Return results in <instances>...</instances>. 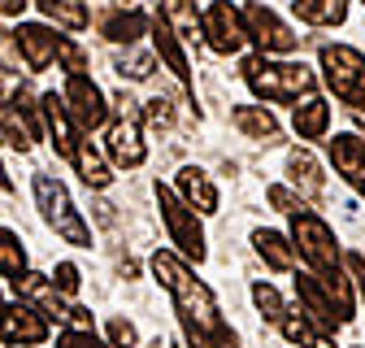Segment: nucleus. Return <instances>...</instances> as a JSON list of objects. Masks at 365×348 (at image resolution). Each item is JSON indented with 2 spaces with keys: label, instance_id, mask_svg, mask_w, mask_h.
I'll list each match as a JSON object with an SVG mask.
<instances>
[{
  "label": "nucleus",
  "instance_id": "1",
  "mask_svg": "<svg viewBox=\"0 0 365 348\" xmlns=\"http://www.w3.org/2000/svg\"><path fill=\"white\" fill-rule=\"evenodd\" d=\"M153 275H157V283L174 296L178 322H182V331H187V344H192V348H240L235 331L217 318L213 292H209L187 266H182L174 252H157V257H153Z\"/></svg>",
  "mask_w": 365,
  "mask_h": 348
},
{
  "label": "nucleus",
  "instance_id": "2",
  "mask_svg": "<svg viewBox=\"0 0 365 348\" xmlns=\"http://www.w3.org/2000/svg\"><path fill=\"white\" fill-rule=\"evenodd\" d=\"M292 235H296V244H300V257L309 261V270L317 275V283L327 287V296H331V304H335V318L348 322V318H352V283H348V270H344L335 231H331L313 209L300 205V209L292 213Z\"/></svg>",
  "mask_w": 365,
  "mask_h": 348
},
{
  "label": "nucleus",
  "instance_id": "3",
  "mask_svg": "<svg viewBox=\"0 0 365 348\" xmlns=\"http://www.w3.org/2000/svg\"><path fill=\"white\" fill-rule=\"evenodd\" d=\"M244 78L261 101H279V105L313 96V83H317L313 70L300 66V61H265V57H252L244 66Z\"/></svg>",
  "mask_w": 365,
  "mask_h": 348
},
{
  "label": "nucleus",
  "instance_id": "4",
  "mask_svg": "<svg viewBox=\"0 0 365 348\" xmlns=\"http://www.w3.org/2000/svg\"><path fill=\"white\" fill-rule=\"evenodd\" d=\"M322 70H327V83L331 92L352 105L356 113H365V57L348 44H327L322 48Z\"/></svg>",
  "mask_w": 365,
  "mask_h": 348
},
{
  "label": "nucleus",
  "instance_id": "5",
  "mask_svg": "<svg viewBox=\"0 0 365 348\" xmlns=\"http://www.w3.org/2000/svg\"><path fill=\"white\" fill-rule=\"evenodd\" d=\"M35 200H39L43 218H48V222L57 227V235H61V240H70V244H78V248H87V244H91L87 222L78 218V209H74L70 192L53 179V174H35Z\"/></svg>",
  "mask_w": 365,
  "mask_h": 348
},
{
  "label": "nucleus",
  "instance_id": "6",
  "mask_svg": "<svg viewBox=\"0 0 365 348\" xmlns=\"http://www.w3.org/2000/svg\"><path fill=\"white\" fill-rule=\"evenodd\" d=\"M157 205H161V218H165V227H170V240L182 248V257H187V261H205V231L196 222V209L187 200H178L161 183H157Z\"/></svg>",
  "mask_w": 365,
  "mask_h": 348
},
{
  "label": "nucleus",
  "instance_id": "7",
  "mask_svg": "<svg viewBox=\"0 0 365 348\" xmlns=\"http://www.w3.org/2000/svg\"><path fill=\"white\" fill-rule=\"evenodd\" d=\"M118 105V122L109 126V157L118 165H140L144 161V140H140V101L118 92L113 96Z\"/></svg>",
  "mask_w": 365,
  "mask_h": 348
},
{
  "label": "nucleus",
  "instance_id": "8",
  "mask_svg": "<svg viewBox=\"0 0 365 348\" xmlns=\"http://www.w3.org/2000/svg\"><path fill=\"white\" fill-rule=\"evenodd\" d=\"M200 35L209 39V48H213V53H222V57L240 53L244 44H248V26H244L240 9H235V5H226V0L209 5V14L200 18Z\"/></svg>",
  "mask_w": 365,
  "mask_h": 348
},
{
  "label": "nucleus",
  "instance_id": "9",
  "mask_svg": "<svg viewBox=\"0 0 365 348\" xmlns=\"http://www.w3.org/2000/svg\"><path fill=\"white\" fill-rule=\"evenodd\" d=\"M66 109H70V118H74V126L78 130H96V126H105L109 122V105H105V92L96 83H91L87 74H70L66 78Z\"/></svg>",
  "mask_w": 365,
  "mask_h": 348
},
{
  "label": "nucleus",
  "instance_id": "10",
  "mask_svg": "<svg viewBox=\"0 0 365 348\" xmlns=\"http://www.w3.org/2000/svg\"><path fill=\"white\" fill-rule=\"evenodd\" d=\"M244 26L261 44V53H296L300 48V35H292V26L274 14V9H265V5H248Z\"/></svg>",
  "mask_w": 365,
  "mask_h": 348
},
{
  "label": "nucleus",
  "instance_id": "11",
  "mask_svg": "<svg viewBox=\"0 0 365 348\" xmlns=\"http://www.w3.org/2000/svg\"><path fill=\"white\" fill-rule=\"evenodd\" d=\"M0 140L18 153H31V144L39 140V118L26 92H18L9 105H0Z\"/></svg>",
  "mask_w": 365,
  "mask_h": 348
},
{
  "label": "nucleus",
  "instance_id": "12",
  "mask_svg": "<svg viewBox=\"0 0 365 348\" xmlns=\"http://www.w3.org/2000/svg\"><path fill=\"white\" fill-rule=\"evenodd\" d=\"M0 339L5 344H43L48 339V318L31 309L26 300H18L9 309H0Z\"/></svg>",
  "mask_w": 365,
  "mask_h": 348
},
{
  "label": "nucleus",
  "instance_id": "13",
  "mask_svg": "<svg viewBox=\"0 0 365 348\" xmlns=\"http://www.w3.org/2000/svg\"><path fill=\"white\" fill-rule=\"evenodd\" d=\"M14 44H18L22 61H26V66L39 74V70H48V66L57 61L61 35H57V31H48V26H39V22H22V26L14 31Z\"/></svg>",
  "mask_w": 365,
  "mask_h": 348
},
{
  "label": "nucleus",
  "instance_id": "14",
  "mask_svg": "<svg viewBox=\"0 0 365 348\" xmlns=\"http://www.w3.org/2000/svg\"><path fill=\"white\" fill-rule=\"evenodd\" d=\"M43 122H48V130H53V148H57V157H66V161H74V153H78V135L83 130L74 126V118H70V109H66V101L57 96V92H48L43 96Z\"/></svg>",
  "mask_w": 365,
  "mask_h": 348
},
{
  "label": "nucleus",
  "instance_id": "15",
  "mask_svg": "<svg viewBox=\"0 0 365 348\" xmlns=\"http://www.w3.org/2000/svg\"><path fill=\"white\" fill-rule=\"evenodd\" d=\"M331 161L344 179L365 196V135L361 130H348V135H335L331 140Z\"/></svg>",
  "mask_w": 365,
  "mask_h": 348
},
{
  "label": "nucleus",
  "instance_id": "16",
  "mask_svg": "<svg viewBox=\"0 0 365 348\" xmlns=\"http://www.w3.org/2000/svg\"><path fill=\"white\" fill-rule=\"evenodd\" d=\"M296 292H300V304H304V314H309L313 327L331 331V327L339 322V318H335V304H331L327 287L317 283V275H300V279H296Z\"/></svg>",
  "mask_w": 365,
  "mask_h": 348
},
{
  "label": "nucleus",
  "instance_id": "17",
  "mask_svg": "<svg viewBox=\"0 0 365 348\" xmlns=\"http://www.w3.org/2000/svg\"><path fill=\"white\" fill-rule=\"evenodd\" d=\"M14 287H18V296L22 300H35V304H43V314L48 318H70V309L61 304V292H57V283H48L43 275H18L14 279Z\"/></svg>",
  "mask_w": 365,
  "mask_h": 348
},
{
  "label": "nucleus",
  "instance_id": "18",
  "mask_svg": "<svg viewBox=\"0 0 365 348\" xmlns=\"http://www.w3.org/2000/svg\"><path fill=\"white\" fill-rule=\"evenodd\" d=\"M178 192H182V200H187L192 209H200V213H217V188L209 183V174H205V170L182 165V170H178Z\"/></svg>",
  "mask_w": 365,
  "mask_h": 348
},
{
  "label": "nucleus",
  "instance_id": "19",
  "mask_svg": "<svg viewBox=\"0 0 365 348\" xmlns=\"http://www.w3.org/2000/svg\"><path fill=\"white\" fill-rule=\"evenodd\" d=\"M292 126L300 140H322L331 130V105L322 96H304V105H296V113H292Z\"/></svg>",
  "mask_w": 365,
  "mask_h": 348
},
{
  "label": "nucleus",
  "instance_id": "20",
  "mask_svg": "<svg viewBox=\"0 0 365 348\" xmlns=\"http://www.w3.org/2000/svg\"><path fill=\"white\" fill-rule=\"evenodd\" d=\"M153 44H157V53H161V61L182 78V83H187L192 78V66H187V57H182V48H178V31L157 14V22H153Z\"/></svg>",
  "mask_w": 365,
  "mask_h": 348
},
{
  "label": "nucleus",
  "instance_id": "21",
  "mask_svg": "<svg viewBox=\"0 0 365 348\" xmlns=\"http://www.w3.org/2000/svg\"><path fill=\"white\" fill-rule=\"evenodd\" d=\"M287 174H292V183L300 188V196H309V200H317L322 196V165L313 161V153H304V148H296L292 157H287Z\"/></svg>",
  "mask_w": 365,
  "mask_h": 348
},
{
  "label": "nucleus",
  "instance_id": "22",
  "mask_svg": "<svg viewBox=\"0 0 365 348\" xmlns=\"http://www.w3.org/2000/svg\"><path fill=\"white\" fill-rule=\"evenodd\" d=\"M231 122L244 130L248 140H265V144L279 140V122H274V113L261 109V105H240V109L231 113Z\"/></svg>",
  "mask_w": 365,
  "mask_h": 348
},
{
  "label": "nucleus",
  "instance_id": "23",
  "mask_svg": "<svg viewBox=\"0 0 365 348\" xmlns=\"http://www.w3.org/2000/svg\"><path fill=\"white\" fill-rule=\"evenodd\" d=\"M292 9L309 26H339L348 18V0H292Z\"/></svg>",
  "mask_w": 365,
  "mask_h": 348
},
{
  "label": "nucleus",
  "instance_id": "24",
  "mask_svg": "<svg viewBox=\"0 0 365 348\" xmlns=\"http://www.w3.org/2000/svg\"><path fill=\"white\" fill-rule=\"evenodd\" d=\"M161 18H165L182 39H187V44H196V39H200V14H196V0H165Z\"/></svg>",
  "mask_w": 365,
  "mask_h": 348
},
{
  "label": "nucleus",
  "instance_id": "25",
  "mask_svg": "<svg viewBox=\"0 0 365 348\" xmlns=\"http://www.w3.org/2000/svg\"><path fill=\"white\" fill-rule=\"evenodd\" d=\"M279 327H283V335H287L292 344H300V348H331L327 335H317V331H313V322L304 318V309H283Z\"/></svg>",
  "mask_w": 365,
  "mask_h": 348
},
{
  "label": "nucleus",
  "instance_id": "26",
  "mask_svg": "<svg viewBox=\"0 0 365 348\" xmlns=\"http://www.w3.org/2000/svg\"><path fill=\"white\" fill-rule=\"evenodd\" d=\"M252 244H257V252L269 261L274 270H292V266H296V252H292V244H287L279 231H257Z\"/></svg>",
  "mask_w": 365,
  "mask_h": 348
},
{
  "label": "nucleus",
  "instance_id": "27",
  "mask_svg": "<svg viewBox=\"0 0 365 348\" xmlns=\"http://www.w3.org/2000/svg\"><path fill=\"white\" fill-rule=\"evenodd\" d=\"M101 31H105V39L126 44V48H130V44L148 31V18H144V14H135V9H130V14H113V18H105V26H101Z\"/></svg>",
  "mask_w": 365,
  "mask_h": 348
},
{
  "label": "nucleus",
  "instance_id": "28",
  "mask_svg": "<svg viewBox=\"0 0 365 348\" xmlns=\"http://www.w3.org/2000/svg\"><path fill=\"white\" fill-rule=\"evenodd\" d=\"M74 165H78V174H83V183H87V188H109V179H113L109 165L101 161V153L91 148V140H83V144H78Z\"/></svg>",
  "mask_w": 365,
  "mask_h": 348
},
{
  "label": "nucleus",
  "instance_id": "29",
  "mask_svg": "<svg viewBox=\"0 0 365 348\" xmlns=\"http://www.w3.org/2000/svg\"><path fill=\"white\" fill-rule=\"evenodd\" d=\"M35 5L43 9V18H53L66 31H83L87 26V9L78 5V0H35Z\"/></svg>",
  "mask_w": 365,
  "mask_h": 348
},
{
  "label": "nucleus",
  "instance_id": "30",
  "mask_svg": "<svg viewBox=\"0 0 365 348\" xmlns=\"http://www.w3.org/2000/svg\"><path fill=\"white\" fill-rule=\"evenodd\" d=\"M22 270H26V248H22V240H18L14 231L0 227V275H5V279H18Z\"/></svg>",
  "mask_w": 365,
  "mask_h": 348
},
{
  "label": "nucleus",
  "instance_id": "31",
  "mask_svg": "<svg viewBox=\"0 0 365 348\" xmlns=\"http://www.w3.org/2000/svg\"><path fill=\"white\" fill-rule=\"evenodd\" d=\"M252 300H257V309H261L269 322H279V318H283V309H287V304H283V296L274 292L269 283H252Z\"/></svg>",
  "mask_w": 365,
  "mask_h": 348
},
{
  "label": "nucleus",
  "instance_id": "32",
  "mask_svg": "<svg viewBox=\"0 0 365 348\" xmlns=\"http://www.w3.org/2000/svg\"><path fill=\"white\" fill-rule=\"evenodd\" d=\"M113 70H118L122 78H148V74H153V57H148V53H126V57L113 61Z\"/></svg>",
  "mask_w": 365,
  "mask_h": 348
},
{
  "label": "nucleus",
  "instance_id": "33",
  "mask_svg": "<svg viewBox=\"0 0 365 348\" xmlns=\"http://www.w3.org/2000/svg\"><path fill=\"white\" fill-rule=\"evenodd\" d=\"M18 92H26L22 74H18V70H9V66H0V105H9Z\"/></svg>",
  "mask_w": 365,
  "mask_h": 348
},
{
  "label": "nucleus",
  "instance_id": "34",
  "mask_svg": "<svg viewBox=\"0 0 365 348\" xmlns=\"http://www.w3.org/2000/svg\"><path fill=\"white\" fill-rule=\"evenodd\" d=\"M109 339H113V348H135V339H140V335H135V327L126 318H113L109 322Z\"/></svg>",
  "mask_w": 365,
  "mask_h": 348
},
{
  "label": "nucleus",
  "instance_id": "35",
  "mask_svg": "<svg viewBox=\"0 0 365 348\" xmlns=\"http://www.w3.org/2000/svg\"><path fill=\"white\" fill-rule=\"evenodd\" d=\"M53 279H57V292H66V296H74V292H78V283H83V279H78V266H70V261H61Z\"/></svg>",
  "mask_w": 365,
  "mask_h": 348
},
{
  "label": "nucleus",
  "instance_id": "36",
  "mask_svg": "<svg viewBox=\"0 0 365 348\" xmlns=\"http://www.w3.org/2000/svg\"><path fill=\"white\" fill-rule=\"evenodd\" d=\"M148 122H153V126H170V122H174V101H165V96L148 101Z\"/></svg>",
  "mask_w": 365,
  "mask_h": 348
},
{
  "label": "nucleus",
  "instance_id": "37",
  "mask_svg": "<svg viewBox=\"0 0 365 348\" xmlns=\"http://www.w3.org/2000/svg\"><path fill=\"white\" fill-rule=\"evenodd\" d=\"M57 57H61V66H66V74H83V53L74 48L70 39H61V48H57Z\"/></svg>",
  "mask_w": 365,
  "mask_h": 348
},
{
  "label": "nucleus",
  "instance_id": "38",
  "mask_svg": "<svg viewBox=\"0 0 365 348\" xmlns=\"http://www.w3.org/2000/svg\"><path fill=\"white\" fill-rule=\"evenodd\" d=\"M269 205H274V209H283V213H296V209H300V200H296L287 188H269Z\"/></svg>",
  "mask_w": 365,
  "mask_h": 348
},
{
  "label": "nucleus",
  "instance_id": "39",
  "mask_svg": "<svg viewBox=\"0 0 365 348\" xmlns=\"http://www.w3.org/2000/svg\"><path fill=\"white\" fill-rule=\"evenodd\" d=\"M348 270H352V275H356V279H361V300H365V261H361V257H356V252H352V257H348Z\"/></svg>",
  "mask_w": 365,
  "mask_h": 348
},
{
  "label": "nucleus",
  "instance_id": "40",
  "mask_svg": "<svg viewBox=\"0 0 365 348\" xmlns=\"http://www.w3.org/2000/svg\"><path fill=\"white\" fill-rule=\"evenodd\" d=\"M26 9V0H0V14H5V18H18Z\"/></svg>",
  "mask_w": 365,
  "mask_h": 348
},
{
  "label": "nucleus",
  "instance_id": "41",
  "mask_svg": "<svg viewBox=\"0 0 365 348\" xmlns=\"http://www.w3.org/2000/svg\"><path fill=\"white\" fill-rule=\"evenodd\" d=\"M0 309H5V304H0Z\"/></svg>",
  "mask_w": 365,
  "mask_h": 348
}]
</instances>
